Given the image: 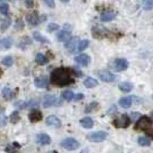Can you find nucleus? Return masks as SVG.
<instances>
[{
    "mask_svg": "<svg viewBox=\"0 0 153 153\" xmlns=\"http://www.w3.org/2000/svg\"><path fill=\"white\" fill-rule=\"evenodd\" d=\"M74 71L70 68H57L50 74V82L52 85L58 87H64L74 83Z\"/></svg>",
    "mask_w": 153,
    "mask_h": 153,
    "instance_id": "nucleus-1",
    "label": "nucleus"
},
{
    "mask_svg": "<svg viewBox=\"0 0 153 153\" xmlns=\"http://www.w3.org/2000/svg\"><path fill=\"white\" fill-rule=\"evenodd\" d=\"M26 20L27 23L31 25H38L40 23L46 21L47 20L46 15H41L39 16L38 13L37 11H33V12L29 13L26 16Z\"/></svg>",
    "mask_w": 153,
    "mask_h": 153,
    "instance_id": "nucleus-2",
    "label": "nucleus"
},
{
    "mask_svg": "<svg viewBox=\"0 0 153 153\" xmlns=\"http://www.w3.org/2000/svg\"><path fill=\"white\" fill-rule=\"evenodd\" d=\"M153 124L152 120L147 116L140 117L135 126V129L137 131H146L150 130Z\"/></svg>",
    "mask_w": 153,
    "mask_h": 153,
    "instance_id": "nucleus-3",
    "label": "nucleus"
},
{
    "mask_svg": "<svg viewBox=\"0 0 153 153\" xmlns=\"http://www.w3.org/2000/svg\"><path fill=\"white\" fill-rule=\"evenodd\" d=\"M130 118L127 114H123L113 121V124L116 128H127L130 125Z\"/></svg>",
    "mask_w": 153,
    "mask_h": 153,
    "instance_id": "nucleus-4",
    "label": "nucleus"
},
{
    "mask_svg": "<svg viewBox=\"0 0 153 153\" xmlns=\"http://www.w3.org/2000/svg\"><path fill=\"white\" fill-rule=\"evenodd\" d=\"M60 146L68 151H73L80 148V143L73 138H68L60 143Z\"/></svg>",
    "mask_w": 153,
    "mask_h": 153,
    "instance_id": "nucleus-5",
    "label": "nucleus"
},
{
    "mask_svg": "<svg viewBox=\"0 0 153 153\" xmlns=\"http://www.w3.org/2000/svg\"><path fill=\"white\" fill-rule=\"evenodd\" d=\"M108 133L106 132V131H96V132L90 133L87 136V139L88 140L90 141V142L100 143L105 140L106 139Z\"/></svg>",
    "mask_w": 153,
    "mask_h": 153,
    "instance_id": "nucleus-6",
    "label": "nucleus"
},
{
    "mask_svg": "<svg viewBox=\"0 0 153 153\" xmlns=\"http://www.w3.org/2000/svg\"><path fill=\"white\" fill-rule=\"evenodd\" d=\"M128 66L129 63L127 59H125L124 58H119L116 59L113 62L112 68L116 71L121 72L126 70L128 68Z\"/></svg>",
    "mask_w": 153,
    "mask_h": 153,
    "instance_id": "nucleus-7",
    "label": "nucleus"
},
{
    "mask_svg": "<svg viewBox=\"0 0 153 153\" xmlns=\"http://www.w3.org/2000/svg\"><path fill=\"white\" fill-rule=\"evenodd\" d=\"M98 76L102 81L105 83H111L113 82L116 78L114 74L109 71L107 70H101L98 72Z\"/></svg>",
    "mask_w": 153,
    "mask_h": 153,
    "instance_id": "nucleus-8",
    "label": "nucleus"
},
{
    "mask_svg": "<svg viewBox=\"0 0 153 153\" xmlns=\"http://www.w3.org/2000/svg\"><path fill=\"white\" fill-rule=\"evenodd\" d=\"M80 42V40L79 37L77 36L72 37V38L68 41V42H66L64 46H65L66 49L69 51V52H75V50L76 49H77L78 45H79Z\"/></svg>",
    "mask_w": 153,
    "mask_h": 153,
    "instance_id": "nucleus-9",
    "label": "nucleus"
},
{
    "mask_svg": "<svg viewBox=\"0 0 153 153\" xmlns=\"http://www.w3.org/2000/svg\"><path fill=\"white\" fill-rule=\"evenodd\" d=\"M60 100L55 95H47L44 97V107L45 108L50 107L52 105H58L60 104Z\"/></svg>",
    "mask_w": 153,
    "mask_h": 153,
    "instance_id": "nucleus-10",
    "label": "nucleus"
},
{
    "mask_svg": "<svg viewBox=\"0 0 153 153\" xmlns=\"http://www.w3.org/2000/svg\"><path fill=\"white\" fill-rule=\"evenodd\" d=\"M46 122L47 125L50 126L55 127L56 128H59L61 127L62 122L55 115H50L47 117Z\"/></svg>",
    "mask_w": 153,
    "mask_h": 153,
    "instance_id": "nucleus-11",
    "label": "nucleus"
},
{
    "mask_svg": "<svg viewBox=\"0 0 153 153\" xmlns=\"http://www.w3.org/2000/svg\"><path fill=\"white\" fill-rule=\"evenodd\" d=\"M74 61L83 66H87L91 62V57L87 54H82L74 57Z\"/></svg>",
    "mask_w": 153,
    "mask_h": 153,
    "instance_id": "nucleus-12",
    "label": "nucleus"
},
{
    "mask_svg": "<svg viewBox=\"0 0 153 153\" xmlns=\"http://www.w3.org/2000/svg\"><path fill=\"white\" fill-rule=\"evenodd\" d=\"M34 84L37 88H44L48 85V78L47 76L43 75L37 77L34 80Z\"/></svg>",
    "mask_w": 153,
    "mask_h": 153,
    "instance_id": "nucleus-13",
    "label": "nucleus"
},
{
    "mask_svg": "<svg viewBox=\"0 0 153 153\" xmlns=\"http://www.w3.org/2000/svg\"><path fill=\"white\" fill-rule=\"evenodd\" d=\"M32 43V40H31L30 37L25 35V36L21 37L18 42H17L16 46L20 49H26L28 45H31Z\"/></svg>",
    "mask_w": 153,
    "mask_h": 153,
    "instance_id": "nucleus-14",
    "label": "nucleus"
},
{
    "mask_svg": "<svg viewBox=\"0 0 153 153\" xmlns=\"http://www.w3.org/2000/svg\"><path fill=\"white\" fill-rule=\"evenodd\" d=\"M28 119L31 123H36L43 119V114L41 111L38 110H33L28 114Z\"/></svg>",
    "mask_w": 153,
    "mask_h": 153,
    "instance_id": "nucleus-15",
    "label": "nucleus"
},
{
    "mask_svg": "<svg viewBox=\"0 0 153 153\" xmlns=\"http://www.w3.org/2000/svg\"><path fill=\"white\" fill-rule=\"evenodd\" d=\"M71 31L68 30H61L57 34V39L60 42H68L70 38H72Z\"/></svg>",
    "mask_w": 153,
    "mask_h": 153,
    "instance_id": "nucleus-16",
    "label": "nucleus"
},
{
    "mask_svg": "<svg viewBox=\"0 0 153 153\" xmlns=\"http://www.w3.org/2000/svg\"><path fill=\"white\" fill-rule=\"evenodd\" d=\"M36 141L42 146L49 145L51 143V138L46 133H40L36 136Z\"/></svg>",
    "mask_w": 153,
    "mask_h": 153,
    "instance_id": "nucleus-17",
    "label": "nucleus"
},
{
    "mask_svg": "<svg viewBox=\"0 0 153 153\" xmlns=\"http://www.w3.org/2000/svg\"><path fill=\"white\" fill-rule=\"evenodd\" d=\"M13 43V39L11 38L2 39V40H0V49L1 50H9L11 48Z\"/></svg>",
    "mask_w": 153,
    "mask_h": 153,
    "instance_id": "nucleus-18",
    "label": "nucleus"
},
{
    "mask_svg": "<svg viewBox=\"0 0 153 153\" xmlns=\"http://www.w3.org/2000/svg\"><path fill=\"white\" fill-rule=\"evenodd\" d=\"M2 95L6 100H11L15 96V93L10 88L4 87L2 89Z\"/></svg>",
    "mask_w": 153,
    "mask_h": 153,
    "instance_id": "nucleus-19",
    "label": "nucleus"
},
{
    "mask_svg": "<svg viewBox=\"0 0 153 153\" xmlns=\"http://www.w3.org/2000/svg\"><path fill=\"white\" fill-rule=\"evenodd\" d=\"M80 124L84 128L91 129L94 126V121L90 117H84L80 121Z\"/></svg>",
    "mask_w": 153,
    "mask_h": 153,
    "instance_id": "nucleus-20",
    "label": "nucleus"
},
{
    "mask_svg": "<svg viewBox=\"0 0 153 153\" xmlns=\"http://www.w3.org/2000/svg\"><path fill=\"white\" fill-rule=\"evenodd\" d=\"M132 98L129 97V96L121 98L118 102L119 105H120L121 107L123 108V109H128V108H130L131 107V105H132Z\"/></svg>",
    "mask_w": 153,
    "mask_h": 153,
    "instance_id": "nucleus-21",
    "label": "nucleus"
},
{
    "mask_svg": "<svg viewBox=\"0 0 153 153\" xmlns=\"http://www.w3.org/2000/svg\"><path fill=\"white\" fill-rule=\"evenodd\" d=\"M118 88L120 91L123 92V93H130L133 90V85L131 83H129V82H121V83H119Z\"/></svg>",
    "mask_w": 153,
    "mask_h": 153,
    "instance_id": "nucleus-22",
    "label": "nucleus"
},
{
    "mask_svg": "<svg viewBox=\"0 0 153 153\" xmlns=\"http://www.w3.org/2000/svg\"><path fill=\"white\" fill-rule=\"evenodd\" d=\"M84 85L87 88H93L99 85L97 80L92 77H88L84 80Z\"/></svg>",
    "mask_w": 153,
    "mask_h": 153,
    "instance_id": "nucleus-23",
    "label": "nucleus"
},
{
    "mask_svg": "<svg viewBox=\"0 0 153 153\" xmlns=\"http://www.w3.org/2000/svg\"><path fill=\"white\" fill-rule=\"evenodd\" d=\"M36 62L38 65L44 66L48 64L49 59L42 53H38L36 56Z\"/></svg>",
    "mask_w": 153,
    "mask_h": 153,
    "instance_id": "nucleus-24",
    "label": "nucleus"
},
{
    "mask_svg": "<svg viewBox=\"0 0 153 153\" xmlns=\"http://www.w3.org/2000/svg\"><path fill=\"white\" fill-rule=\"evenodd\" d=\"M33 38H34L37 42L47 43V44H49V43L50 42V40H49L48 38L44 36V35L41 34L40 32H38V31H35V32L33 33Z\"/></svg>",
    "mask_w": 153,
    "mask_h": 153,
    "instance_id": "nucleus-25",
    "label": "nucleus"
},
{
    "mask_svg": "<svg viewBox=\"0 0 153 153\" xmlns=\"http://www.w3.org/2000/svg\"><path fill=\"white\" fill-rule=\"evenodd\" d=\"M116 15L112 11H106V12L103 13L101 15V20L104 22H107V21H111L115 19Z\"/></svg>",
    "mask_w": 153,
    "mask_h": 153,
    "instance_id": "nucleus-26",
    "label": "nucleus"
},
{
    "mask_svg": "<svg viewBox=\"0 0 153 153\" xmlns=\"http://www.w3.org/2000/svg\"><path fill=\"white\" fill-rule=\"evenodd\" d=\"M11 23H12V21H11V19L10 17L6 18L3 21L1 25H0V30L2 32H4L6 30H7L9 28V27L11 25Z\"/></svg>",
    "mask_w": 153,
    "mask_h": 153,
    "instance_id": "nucleus-27",
    "label": "nucleus"
},
{
    "mask_svg": "<svg viewBox=\"0 0 153 153\" xmlns=\"http://www.w3.org/2000/svg\"><path fill=\"white\" fill-rule=\"evenodd\" d=\"M89 45V41L88 40H81L78 45L77 49H76V52H82L85 49H87Z\"/></svg>",
    "mask_w": 153,
    "mask_h": 153,
    "instance_id": "nucleus-28",
    "label": "nucleus"
},
{
    "mask_svg": "<svg viewBox=\"0 0 153 153\" xmlns=\"http://www.w3.org/2000/svg\"><path fill=\"white\" fill-rule=\"evenodd\" d=\"M74 94L72 91H64L63 93H62V98L64 100H66L68 102H70L72 101V100L74 98Z\"/></svg>",
    "mask_w": 153,
    "mask_h": 153,
    "instance_id": "nucleus-29",
    "label": "nucleus"
},
{
    "mask_svg": "<svg viewBox=\"0 0 153 153\" xmlns=\"http://www.w3.org/2000/svg\"><path fill=\"white\" fill-rule=\"evenodd\" d=\"M2 64L5 66H7V67H10V66H12L14 64V59L12 56L9 55L6 56L5 57H4L2 59Z\"/></svg>",
    "mask_w": 153,
    "mask_h": 153,
    "instance_id": "nucleus-30",
    "label": "nucleus"
},
{
    "mask_svg": "<svg viewBox=\"0 0 153 153\" xmlns=\"http://www.w3.org/2000/svg\"><path fill=\"white\" fill-rule=\"evenodd\" d=\"M138 143L140 146H142V147L150 146L151 145L150 140H149L148 138H146V137H142V136L139 137L138 140Z\"/></svg>",
    "mask_w": 153,
    "mask_h": 153,
    "instance_id": "nucleus-31",
    "label": "nucleus"
},
{
    "mask_svg": "<svg viewBox=\"0 0 153 153\" xmlns=\"http://www.w3.org/2000/svg\"><path fill=\"white\" fill-rule=\"evenodd\" d=\"M25 27V23L24 21H23L22 19L19 18V19H16L15 22V25H14V28L16 30H22Z\"/></svg>",
    "mask_w": 153,
    "mask_h": 153,
    "instance_id": "nucleus-32",
    "label": "nucleus"
},
{
    "mask_svg": "<svg viewBox=\"0 0 153 153\" xmlns=\"http://www.w3.org/2000/svg\"><path fill=\"white\" fill-rule=\"evenodd\" d=\"M98 106H99V103L97 102H92L85 108V113H91L92 111L97 109Z\"/></svg>",
    "mask_w": 153,
    "mask_h": 153,
    "instance_id": "nucleus-33",
    "label": "nucleus"
},
{
    "mask_svg": "<svg viewBox=\"0 0 153 153\" xmlns=\"http://www.w3.org/2000/svg\"><path fill=\"white\" fill-rule=\"evenodd\" d=\"M9 6L7 3H2L0 4V13L7 16L9 12Z\"/></svg>",
    "mask_w": 153,
    "mask_h": 153,
    "instance_id": "nucleus-34",
    "label": "nucleus"
},
{
    "mask_svg": "<svg viewBox=\"0 0 153 153\" xmlns=\"http://www.w3.org/2000/svg\"><path fill=\"white\" fill-rule=\"evenodd\" d=\"M142 7L146 11L152 10L153 9V1H149V0L142 1Z\"/></svg>",
    "mask_w": 153,
    "mask_h": 153,
    "instance_id": "nucleus-35",
    "label": "nucleus"
},
{
    "mask_svg": "<svg viewBox=\"0 0 153 153\" xmlns=\"http://www.w3.org/2000/svg\"><path fill=\"white\" fill-rule=\"evenodd\" d=\"M19 120H20V117L19 112L17 111H14L10 115V121L12 123H16Z\"/></svg>",
    "mask_w": 153,
    "mask_h": 153,
    "instance_id": "nucleus-36",
    "label": "nucleus"
},
{
    "mask_svg": "<svg viewBox=\"0 0 153 153\" xmlns=\"http://www.w3.org/2000/svg\"><path fill=\"white\" fill-rule=\"evenodd\" d=\"M59 28H60V25L58 24L55 23H50L47 26V30H48V32H53V31L58 30Z\"/></svg>",
    "mask_w": 153,
    "mask_h": 153,
    "instance_id": "nucleus-37",
    "label": "nucleus"
},
{
    "mask_svg": "<svg viewBox=\"0 0 153 153\" xmlns=\"http://www.w3.org/2000/svg\"><path fill=\"white\" fill-rule=\"evenodd\" d=\"M14 105L16 107H17L19 109H26L27 108L26 102L22 101V100L17 101L16 102H15Z\"/></svg>",
    "mask_w": 153,
    "mask_h": 153,
    "instance_id": "nucleus-38",
    "label": "nucleus"
},
{
    "mask_svg": "<svg viewBox=\"0 0 153 153\" xmlns=\"http://www.w3.org/2000/svg\"><path fill=\"white\" fill-rule=\"evenodd\" d=\"M7 123V117L2 112H0V127L4 126Z\"/></svg>",
    "mask_w": 153,
    "mask_h": 153,
    "instance_id": "nucleus-39",
    "label": "nucleus"
},
{
    "mask_svg": "<svg viewBox=\"0 0 153 153\" xmlns=\"http://www.w3.org/2000/svg\"><path fill=\"white\" fill-rule=\"evenodd\" d=\"M27 108H36L38 107V104L35 100H30L28 102H26Z\"/></svg>",
    "mask_w": 153,
    "mask_h": 153,
    "instance_id": "nucleus-40",
    "label": "nucleus"
},
{
    "mask_svg": "<svg viewBox=\"0 0 153 153\" xmlns=\"http://www.w3.org/2000/svg\"><path fill=\"white\" fill-rule=\"evenodd\" d=\"M44 2L46 4L48 7L52 8V9L56 7V3H55L53 0H45V1H44Z\"/></svg>",
    "mask_w": 153,
    "mask_h": 153,
    "instance_id": "nucleus-41",
    "label": "nucleus"
},
{
    "mask_svg": "<svg viewBox=\"0 0 153 153\" xmlns=\"http://www.w3.org/2000/svg\"><path fill=\"white\" fill-rule=\"evenodd\" d=\"M116 111H117V107L116 106L114 105L109 109V111H108V114H115Z\"/></svg>",
    "mask_w": 153,
    "mask_h": 153,
    "instance_id": "nucleus-42",
    "label": "nucleus"
},
{
    "mask_svg": "<svg viewBox=\"0 0 153 153\" xmlns=\"http://www.w3.org/2000/svg\"><path fill=\"white\" fill-rule=\"evenodd\" d=\"M25 3L26 7L28 8V9H31L34 6V1H31V0H27V1H25Z\"/></svg>",
    "mask_w": 153,
    "mask_h": 153,
    "instance_id": "nucleus-43",
    "label": "nucleus"
},
{
    "mask_svg": "<svg viewBox=\"0 0 153 153\" xmlns=\"http://www.w3.org/2000/svg\"><path fill=\"white\" fill-rule=\"evenodd\" d=\"M84 97V95L82 93H78L76 94V95H74V100L75 101H79V100H81L83 99V98Z\"/></svg>",
    "mask_w": 153,
    "mask_h": 153,
    "instance_id": "nucleus-44",
    "label": "nucleus"
},
{
    "mask_svg": "<svg viewBox=\"0 0 153 153\" xmlns=\"http://www.w3.org/2000/svg\"><path fill=\"white\" fill-rule=\"evenodd\" d=\"M140 116V113H137V112H133L132 114V118H133V120H136V119H138L139 117Z\"/></svg>",
    "mask_w": 153,
    "mask_h": 153,
    "instance_id": "nucleus-45",
    "label": "nucleus"
},
{
    "mask_svg": "<svg viewBox=\"0 0 153 153\" xmlns=\"http://www.w3.org/2000/svg\"><path fill=\"white\" fill-rule=\"evenodd\" d=\"M147 135L153 139V130H151L150 131H148V132H147Z\"/></svg>",
    "mask_w": 153,
    "mask_h": 153,
    "instance_id": "nucleus-46",
    "label": "nucleus"
},
{
    "mask_svg": "<svg viewBox=\"0 0 153 153\" xmlns=\"http://www.w3.org/2000/svg\"><path fill=\"white\" fill-rule=\"evenodd\" d=\"M2 75H3V71L1 68H0V77H1Z\"/></svg>",
    "mask_w": 153,
    "mask_h": 153,
    "instance_id": "nucleus-47",
    "label": "nucleus"
},
{
    "mask_svg": "<svg viewBox=\"0 0 153 153\" xmlns=\"http://www.w3.org/2000/svg\"><path fill=\"white\" fill-rule=\"evenodd\" d=\"M61 2H62V3H68V2H69V1H61Z\"/></svg>",
    "mask_w": 153,
    "mask_h": 153,
    "instance_id": "nucleus-48",
    "label": "nucleus"
},
{
    "mask_svg": "<svg viewBox=\"0 0 153 153\" xmlns=\"http://www.w3.org/2000/svg\"><path fill=\"white\" fill-rule=\"evenodd\" d=\"M150 115H151V117H152V118L153 119V110L152 111V112H151V114H150Z\"/></svg>",
    "mask_w": 153,
    "mask_h": 153,
    "instance_id": "nucleus-49",
    "label": "nucleus"
},
{
    "mask_svg": "<svg viewBox=\"0 0 153 153\" xmlns=\"http://www.w3.org/2000/svg\"><path fill=\"white\" fill-rule=\"evenodd\" d=\"M48 153H54V152H49Z\"/></svg>",
    "mask_w": 153,
    "mask_h": 153,
    "instance_id": "nucleus-50",
    "label": "nucleus"
}]
</instances>
